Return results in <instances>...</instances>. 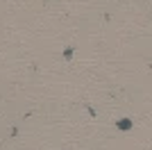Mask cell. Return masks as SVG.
<instances>
[{"label": "cell", "mask_w": 152, "mask_h": 150, "mask_svg": "<svg viewBox=\"0 0 152 150\" xmlns=\"http://www.w3.org/2000/svg\"><path fill=\"white\" fill-rule=\"evenodd\" d=\"M116 127H118L121 132H129L134 127V123H132V118H118L116 121Z\"/></svg>", "instance_id": "cell-1"}, {"label": "cell", "mask_w": 152, "mask_h": 150, "mask_svg": "<svg viewBox=\"0 0 152 150\" xmlns=\"http://www.w3.org/2000/svg\"><path fill=\"white\" fill-rule=\"evenodd\" d=\"M73 52H75V48H73V46H66V48H64V59L70 62V59H73Z\"/></svg>", "instance_id": "cell-2"}]
</instances>
